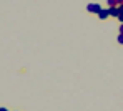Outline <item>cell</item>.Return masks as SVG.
<instances>
[{"mask_svg":"<svg viewBox=\"0 0 123 111\" xmlns=\"http://www.w3.org/2000/svg\"><path fill=\"white\" fill-rule=\"evenodd\" d=\"M108 5H110V8L111 7H117V0H108Z\"/></svg>","mask_w":123,"mask_h":111,"instance_id":"4","label":"cell"},{"mask_svg":"<svg viewBox=\"0 0 123 111\" xmlns=\"http://www.w3.org/2000/svg\"><path fill=\"white\" fill-rule=\"evenodd\" d=\"M108 13H110L111 17H118V15H120V7H111V8H108Z\"/></svg>","mask_w":123,"mask_h":111,"instance_id":"2","label":"cell"},{"mask_svg":"<svg viewBox=\"0 0 123 111\" xmlns=\"http://www.w3.org/2000/svg\"><path fill=\"white\" fill-rule=\"evenodd\" d=\"M86 10H88L90 13H97V15H98V13L102 12V7H100L98 3H90V5H86Z\"/></svg>","mask_w":123,"mask_h":111,"instance_id":"1","label":"cell"},{"mask_svg":"<svg viewBox=\"0 0 123 111\" xmlns=\"http://www.w3.org/2000/svg\"><path fill=\"white\" fill-rule=\"evenodd\" d=\"M120 33L123 35V23H122V27H120Z\"/></svg>","mask_w":123,"mask_h":111,"instance_id":"7","label":"cell"},{"mask_svg":"<svg viewBox=\"0 0 123 111\" xmlns=\"http://www.w3.org/2000/svg\"><path fill=\"white\" fill-rule=\"evenodd\" d=\"M0 111H8V110L7 108H0Z\"/></svg>","mask_w":123,"mask_h":111,"instance_id":"8","label":"cell"},{"mask_svg":"<svg viewBox=\"0 0 123 111\" xmlns=\"http://www.w3.org/2000/svg\"><path fill=\"white\" fill-rule=\"evenodd\" d=\"M117 7H123V0H117Z\"/></svg>","mask_w":123,"mask_h":111,"instance_id":"6","label":"cell"},{"mask_svg":"<svg viewBox=\"0 0 123 111\" xmlns=\"http://www.w3.org/2000/svg\"><path fill=\"white\" fill-rule=\"evenodd\" d=\"M108 17H110L108 10H105V8H102V12L98 13V18H100V20H105V18H108Z\"/></svg>","mask_w":123,"mask_h":111,"instance_id":"3","label":"cell"},{"mask_svg":"<svg viewBox=\"0 0 123 111\" xmlns=\"http://www.w3.org/2000/svg\"><path fill=\"white\" fill-rule=\"evenodd\" d=\"M118 43H122V45H123V35H122V33L118 35Z\"/></svg>","mask_w":123,"mask_h":111,"instance_id":"5","label":"cell"}]
</instances>
